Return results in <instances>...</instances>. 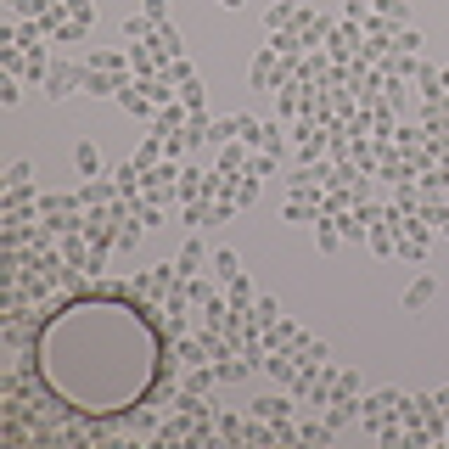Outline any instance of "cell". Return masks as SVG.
Masks as SVG:
<instances>
[{
  "label": "cell",
  "instance_id": "cell-2",
  "mask_svg": "<svg viewBox=\"0 0 449 449\" xmlns=\"http://www.w3.org/2000/svg\"><path fill=\"white\" fill-rule=\"evenodd\" d=\"M96 163H101V157H96V146H79V169H85V174H96Z\"/></svg>",
  "mask_w": 449,
  "mask_h": 449
},
{
  "label": "cell",
  "instance_id": "cell-1",
  "mask_svg": "<svg viewBox=\"0 0 449 449\" xmlns=\"http://www.w3.org/2000/svg\"><path fill=\"white\" fill-rule=\"evenodd\" d=\"M427 304H432V281L421 276V281H415V287L404 292V309H427Z\"/></svg>",
  "mask_w": 449,
  "mask_h": 449
},
{
  "label": "cell",
  "instance_id": "cell-3",
  "mask_svg": "<svg viewBox=\"0 0 449 449\" xmlns=\"http://www.w3.org/2000/svg\"><path fill=\"white\" fill-rule=\"evenodd\" d=\"M438 404H443V410H449V387H443V393H438Z\"/></svg>",
  "mask_w": 449,
  "mask_h": 449
}]
</instances>
